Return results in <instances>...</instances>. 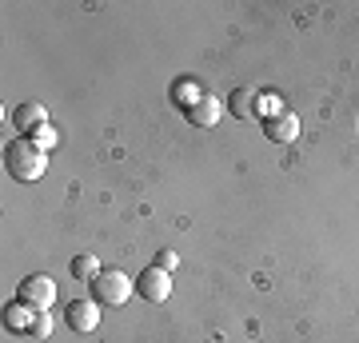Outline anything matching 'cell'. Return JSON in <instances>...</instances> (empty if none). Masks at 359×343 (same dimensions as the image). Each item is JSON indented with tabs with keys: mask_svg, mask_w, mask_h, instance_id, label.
<instances>
[{
	"mask_svg": "<svg viewBox=\"0 0 359 343\" xmlns=\"http://www.w3.org/2000/svg\"><path fill=\"white\" fill-rule=\"evenodd\" d=\"M16 300L25 307H32V311H48L56 304V280L44 276V271H32V276H25L16 283Z\"/></svg>",
	"mask_w": 359,
	"mask_h": 343,
	"instance_id": "cell-3",
	"label": "cell"
},
{
	"mask_svg": "<svg viewBox=\"0 0 359 343\" xmlns=\"http://www.w3.org/2000/svg\"><path fill=\"white\" fill-rule=\"evenodd\" d=\"M4 172L16 180V184H36L44 172H48V152H40L32 140H13L4 148Z\"/></svg>",
	"mask_w": 359,
	"mask_h": 343,
	"instance_id": "cell-1",
	"label": "cell"
},
{
	"mask_svg": "<svg viewBox=\"0 0 359 343\" xmlns=\"http://www.w3.org/2000/svg\"><path fill=\"white\" fill-rule=\"evenodd\" d=\"M28 140L36 144L40 152H52V148H56V140H60V136H56V128H52V124H44V128H40V132H36V136H28Z\"/></svg>",
	"mask_w": 359,
	"mask_h": 343,
	"instance_id": "cell-13",
	"label": "cell"
},
{
	"mask_svg": "<svg viewBox=\"0 0 359 343\" xmlns=\"http://www.w3.org/2000/svg\"><path fill=\"white\" fill-rule=\"evenodd\" d=\"M48 331H52V319H48V311H36V319H32V331H28V335H32V339H44Z\"/></svg>",
	"mask_w": 359,
	"mask_h": 343,
	"instance_id": "cell-14",
	"label": "cell"
},
{
	"mask_svg": "<svg viewBox=\"0 0 359 343\" xmlns=\"http://www.w3.org/2000/svg\"><path fill=\"white\" fill-rule=\"evenodd\" d=\"M204 96H208V92H204V84H200V80H192V76L176 80V88H172V100H176L180 108H184V112H188L192 104H200Z\"/></svg>",
	"mask_w": 359,
	"mask_h": 343,
	"instance_id": "cell-10",
	"label": "cell"
},
{
	"mask_svg": "<svg viewBox=\"0 0 359 343\" xmlns=\"http://www.w3.org/2000/svg\"><path fill=\"white\" fill-rule=\"evenodd\" d=\"M264 88H240L236 96H231V116L236 120H256V100Z\"/></svg>",
	"mask_w": 359,
	"mask_h": 343,
	"instance_id": "cell-11",
	"label": "cell"
},
{
	"mask_svg": "<svg viewBox=\"0 0 359 343\" xmlns=\"http://www.w3.org/2000/svg\"><path fill=\"white\" fill-rule=\"evenodd\" d=\"M180 255L172 252V248H160V255H156V267H164V271H176Z\"/></svg>",
	"mask_w": 359,
	"mask_h": 343,
	"instance_id": "cell-15",
	"label": "cell"
},
{
	"mask_svg": "<svg viewBox=\"0 0 359 343\" xmlns=\"http://www.w3.org/2000/svg\"><path fill=\"white\" fill-rule=\"evenodd\" d=\"M104 267L96 264V255H76L72 260V280H84V283H92L96 276H100Z\"/></svg>",
	"mask_w": 359,
	"mask_h": 343,
	"instance_id": "cell-12",
	"label": "cell"
},
{
	"mask_svg": "<svg viewBox=\"0 0 359 343\" xmlns=\"http://www.w3.org/2000/svg\"><path fill=\"white\" fill-rule=\"evenodd\" d=\"M88 292L100 307H124L132 300V292H136V280L128 271H120V267H104L100 276L88 283Z\"/></svg>",
	"mask_w": 359,
	"mask_h": 343,
	"instance_id": "cell-2",
	"label": "cell"
},
{
	"mask_svg": "<svg viewBox=\"0 0 359 343\" xmlns=\"http://www.w3.org/2000/svg\"><path fill=\"white\" fill-rule=\"evenodd\" d=\"M264 136H268L271 144H295V136H299V120H295L292 112L271 116V120H264Z\"/></svg>",
	"mask_w": 359,
	"mask_h": 343,
	"instance_id": "cell-8",
	"label": "cell"
},
{
	"mask_svg": "<svg viewBox=\"0 0 359 343\" xmlns=\"http://www.w3.org/2000/svg\"><path fill=\"white\" fill-rule=\"evenodd\" d=\"M65 323L80 335H92V331L100 328V304L96 300H72L65 307Z\"/></svg>",
	"mask_w": 359,
	"mask_h": 343,
	"instance_id": "cell-5",
	"label": "cell"
},
{
	"mask_svg": "<svg viewBox=\"0 0 359 343\" xmlns=\"http://www.w3.org/2000/svg\"><path fill=\"white\" fill-rule=\"evenodd\" d=\"M32 319H36V311H32V307H25L20 300L4 304V328H8V331H16V335H28V331H32Z\"/></svg>",
	"mask_w": 359,
	"mask_h": 343,
	"instance_id": "cell-9",
	"label": "cell"
},
{
	"mask_svg": "<svg viewBox=\"0 0 359 343\" xmlns=\"http://www.w3.org/2000/svg\"><path fill=\"white\" fill-rule=\"evenodd\" d=\"M13 124H16V132L28 140V136H36L40 128L48 124V108H44V104H36V100L16 104V108H13Z\"/></svg>",
	"mask_w": 359,
	"mask_h": 343,
	"instance_id": "cell-6",
	"label": "cell"
},
{
	"mask_svg": "<svg viewBox=\"0 0 359 343\" xmlns=\"http://www.w3.org/2000/svg\"><path fill=\"white\" fill-rule=\"evenodd\" d=\"M136 295L148 300V304H164L168 295H172V271L164 267H144L140 276H136Z\"/></svg>",
	"mask_w": 359,
	"mask_h": 343,
	"instance_id": "cell-4",
	"label": "cell"
},
{
	"mask_svg": "<svg viewBox=\"0 0 359 343\" xmlns=\"http://www.w3.org/2000/svg\"><path fill=\"white\" fill-rule=\"evenodd\" d=\"M184 116H188V120H192L196 128H216L219 120H224V100L208 92L204 100H200V104H192V108H188Z\"/></svg>",
	"mask_w": 359,
	"mask_h": 343,
	"instance_id": "cell-7",
	"label": "cell"
}]
</instances>
